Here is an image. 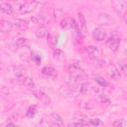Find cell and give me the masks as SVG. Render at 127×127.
<instances>
[{"instance_id":"13","label":"cell","mask_w":127,"mask_h":127,"mask_svg":"<svg viewBox=\"0 0 127 127\" xmlns=\"http://www.w3.org/2000/svg\"><path fill=\"white\" fill-rule=\"evenodd\" d=\"M0 10L4 14H8V15H12L14 12V8L9 3H1L0 4Z\"/></svg>"},{"instance_id":"6","label":"cell","mask_w":127,"mask_h":127,"mask_svg":"<svg viewBox=\"0 0 127 127\" xmlns=\"http://www.w3.org/2000/svg\"><path fill=\"white\" fill-rule=\"evenodd\" d=\"M106 72H107V74H108L112 79H115V80L120 79V72H119L118 68H117L114 64H108V66H107V68H106Z\"/></svg>"},{"instance_id":"25","label":"cell","mask_w":127,"mask_h":127,"mask_svg":"<svg viewBox=\"0 0 127 127\" xmlns=\"http://www.w3.org/2000/svg\"><path fill=\"white\" fill-rule=\"evenodd\" d=\"M112 127H124V120L123 119L115 120L112 124Z\"/></svg>"},{"instance_id":"28","label":"cell","mask_w":127,"mask_h":127,"mask_svg":"<svg viewBox=\"0 0 127 127\" xmlns=\"http://www.w3.org/2000/svg\"><path fill=\"white\" fill-rule=\"evenodd\" d=\"M32 60L33 61H35V63L37 64H40V63H41V56L40 55H33L32 56Z\"/></svg>"},{"instance_id":"26","label":"cell","mask_w":127,"mask_h":127,"mask_svg":"<svg viewBox=\"0 0 127 127\" xmlns=\"http://www.w3.org/2000/svg\"><path fill=\"white\" fill-rule=\"evenodd\" d=\"M100 123H101V121H100V119H98V118H91V119L89 120V124L92 125V126H94V127H97Z\"/></svg>"},{"instance_id":"12","label":"cell","mask_w":127,"mask_h":127,"mask_svg":"<svg viewBox=\"0 0 127 127\" xmlns=\"http://www.w3.org/2000/svg\"><path fill=\"white\" fill-rule=\"evenodd\" d=\"M13 29V23L7 20H0V30L3 32H9Z\"/></svg>"},{"instance_id":"19","label":"cell","mask_w":127,"mask_h":127,"mask_svg":"<svg viewBox=\"0 0 127 127\" xmlns=\"http://www.w3.org/2000/svg\"><path fill=\"white\" fill-rule=\"evenodd\" d=\"M36 113H37V106L36 105H31L28 108V110L26 111V116L28 118H33L36 115Z\"/></svg>"},{"instance_id":"7","label":"cell","mask_w":127,"mask_h":127,"mask_svg":"<svg viewBox=\"0 0 127 127\" xmlns=\"http://www.w3.org/2000/svg\"><path fill=\"white\" fill-rule=\"evenodd\" d=\"M106 37V32L101 29V28H95L93 31H92V38L95 40V41H103Z\"/></svg>"},{"instance_id":"21","label":"cell","mask_w":127,"mask_h":127,"mask_svg":"<svg viewBox=\"0 0 127 127\" xmlns=\"http://www.w3.org/2000/svg\"><path fill=\"white\" fill-rule=\"evenodd\" d=\"M54 58L57 59V60H59V61H63V60H64V54L63 51L57 49L54 52Z\"/></svg>"},{"instance_id":"23","label":"cell","mask_w":127,"mask_h":127,"mask_svg":"<svg viewBox=\"0 0 127 127\" xmlns=\"http://www.w3.org/2000/svg\"><path fill=\"white\" fill-rule=\"evenodd\" d=\"M77 16H78V19H79V27L83 30L85 29V19H84V16L82 15V13L78 12L77 13Z\"/></svg>"},{"instance_id":"15","label":"cell","mask_w":127,"mask_h":127,"mask_svg":"<svg viewBox=\"0 0 127 127\" xmlns=\"http://www.w3.org/2000/svg\"><path fill=\"white\" fill-rule=\"evenodd\" d=\"M94 80L101 86V87H107V86H110V83L108 82L107 79H105L104 77L102 76H99V75H96L94 77Z\"/></svg>"},{"instance_id":"24","label":"cell","mask_w":127,"mask_h":127,"mask_svg":"<svg viewBox=\"0 0 127 127\" xmlns=\"http://www.w3.org/2000/svg\"><path fill=\"white\" fill-rule=\"evenodd\" d=\"M68 127H89V125L85 124L84 122H76V123H70Z\"/></svg>"},{"instance_id":"10","label":"cell","mask_w":127,"mask_h":127,"mask_svg":"<svg viewBox=\"0 0 127 127\" xmlns=\"http://www.w3.org/2000/svg\"><path fill=\"white\" fill-rule=\"evenodd\" d=\"M34 95L38 99H40V101H42L43 103H45V104H49L50 103V97L46 93H44L43 91H41V90H34Z\"/></svg>"},{"instance_id":"29","label":"cell","mask_w":127,"mask_h":127,"mask_svg":"<svg viewBox=\"0 0 127 127\" xmlns=\"http://www.w3.org/2000/svg\"><path fill=\"white\" fill-rule=\"evenodd\" d=\"M4 127H16V126H15V124L13 122H8V123H6L4 125Z\"/></svg>"},{"instance_id":"27","label":"cell","mask_w":127,"mask_h":127,"mask_svg":"<svg viewBox=\"0 0 127 127\" xmlns=\"http://www.w3.org/2000/svg\"><path fill=\"white\" fill-rule=\"evenodd\" d=\"M126 65H127V64H125V63H119V66H120V69H121V71L124 73V74H126L127 73V68H126Z\"/></svg>"},{"instance_id":"22","label":"cell","mask_w":127,"mask_h":127,"mask_svg":"<svg viewBox=\"0 0 127 127\" xmlns=\"http://www.w3.org/2000/svg\"><path fill=\"white\" fill-rule=\"evenodd\" d=\"M86 52H87V54L90 56V58H93V57H94V56H96V54H97V48H96V47H94V46L87 47Z\"/></svg>"},{"instance_id":"3","label":"cell","mask_w":127,"mask_h":127,"mask_svg":"<svg viewBox=\"0 0 127 127\" xmlns=\"http://www.w3.org/2000/svg\"><path fill=\"white\" fill-rule=\"evenodd\" d=\"M68 73L70 75V77L74 78V79H77V78H80L82 75H83V70L76 64H71L68 66Z\"/></svg>"},{"instance_id":"9","label":"cell","mask_w":127,"mask_h":127,"mask_svg":"<svg viewBox=\"0 0 127 127\" xmlns=\"http://www.w3.org/2000/svg\"><path fill=\"white\" fill-rule=\"evenodd\" d=\"M51 120L53 122L54 125H56L57 127H64V122L63 117L58 114V113H52L51 114Z\"/></svg>"},{"instance_id":"14","label":"cell","mask_w":127,"mask_h":127,"mask_svg":"<svg viewBox=\"0 0 127 127\" xmlns=\"http://www.w3.org/2000/svg\"><path fill=\"white\" fill-rule=\"evenodd\" d=\"M21 83L24 86L28 87V88H31V89H34L35 88V83H34L33 79L30 78V77H22L21 78Z\"/></svg>"},{"instance_id":"20","label":"cell","mask_w":127,"mask_h":127,"mask_svg":"<svg viewBox=\"0 0 127 127\" xmlns=\"http://www.w3.org/2000/svg\"><path fill=\"white\" fill-rule=\"evenodd\" d=\"M27 43H28V40H27L26 38H20V39L16 40V42H15V47H16V48H22V47H24L25 45H27Z\"/></svg>"},{"instance_id":"11","label":"cell","mask_w":127,"mask_h":127,"mask_svg":"<svg viewBox=\"0 0 127 127\" xmlns=\"http://www.w3.org/2000/svg\"><path fill=\"white\" fill-rule=\"evenodd\" d=\"M112 4H113V7H114V9H115V11L117 13H121L125 9V7H126V2L125 1H122V0L113 1Z\"/></svg>"},{"instance_id":"1","label":"cell","mask_w":127,"mask_h":127,"mask_svg":"<svg viewBox=\"0 0 127 127\" xmlns=\"http://www.w3.org/2000/svg\"><path fill=\"white\" fill-rule=\"evenodd\" d=\"M38 2L36 1H29V2H24L21 3L19 5V7L17 8V10L19 11V13L21 14H27V13H31L32 11H34V9L36 8Z\"/></svg>"},{"instance_id":"5","label":"cell","mask_w":127,"mask_h":127,"mask_svg":"<svg viewBox=\"0 0 127 127\" xmlns=\"http://www.w3.org/2000/svg\"><path fill=\"white\" fill-rule=\"evenodd\" d=\"M61 27L64 29H74L77 27V24L71 17H64L61 21Z\"/></svg>"},{"instance_id":"4","label":"cell","mask_w":127,"mask_h":127,"mask_svg":"<svg viewBox=\"0 0 127 127\" xmlns=\"http://www.w3.org/2000/svg\"><path fill=\"white\" fill-rule=\"evenodd\" d=\"M107 46L109 47V49L113 52H116L118 51L119 47H120V38L118 36H111L109 38V40L107 41Z\"/></svg>"},{"instance_id":"17","label":"cell","mask_w":127,"mask_h":127,"mask_svg":"<svg viewBox=\"0 0 127 127\" xmlns=\"http://www.w3.org/2000/svg\"><path fill=\"white\" fill-rule=\"evenodd\" d=\"M14 25H15L16 27L22 29V30H25V29H27V27H28V23H27V21L22 20V19H17V20L14 22Z\"/></svg>"},{"instance_id":"16","label":"cell","mask_w":127,"mask_h":127,"mask_svg":"<svg viewBox=\"0 0 127 127\" xmlns=\"http://www.w3.org/2000/svg\"><path fill=\"white\" fill-rule=\"evenodd\" d=\"M48 34H49V32H48V30H47L45 27H40V28H38V29L36 30V32H35V35L37 36V38H44V37H46Z\"/></svg>"},{"instance_id":"2","label":"cell","mask_w":127,"mask_h":127,"mask_svg":"<svg viewBox=\"0 0 127 127\" xmlns=\"http://www.w3.org/2000/svg\"><path fill=\"white\" fill-rule=\"evenodd\" d=\"M97 21H98L99 25H101V26H111L115 22L114 18L111 17L109 14H106V13L99 14L97 17Z\"/></svg>"},{"instance_id":"8","label":"cell","mask_w":127,"mask_h":127,"mask_svg":"<svg viewBox=\"0 0 127 127\" xmlns=\"http://www.w3.org/2000/svg\"><path fill=\"white\" fill-rule=\"evenodd\" d=\"M42 74L45 75L46 77L55 78V77H57V75H58V71H57L54 67H52V66H45V67H43V69H42Z\"/></svg>"},{"instance_id":"18","label":"cell","mask_w":127,"mask_h":127,"mask_svg":"<svg viewBox=\"0 0 127 127\" xmlns=\"http://www.w3.org/2000/svg\"><path fill=\"white\" fill-rule=\"evenodd\" d=\"M25 73V68L21 65H16L14 66V74L17 76V77H23Z\"/></svg>"}]
</instances>
